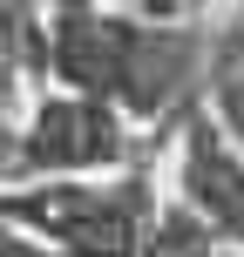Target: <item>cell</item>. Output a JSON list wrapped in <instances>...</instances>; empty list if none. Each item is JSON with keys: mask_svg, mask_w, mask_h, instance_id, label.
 I'll use <instances>...</instances> for the list:
<instances>
[{"mask_svg": "<svg viewBox=\"0 0 244 257\" xmlns=\"http://www.w3.org/2000/svg\"><path fill=\"white\" fill-rule=\"evenodd\" d=\"M197 108H204V115L217 122V136L244 156V54H217V61H210Z\"/></svg>", "mask_w": 244, "mask_h": 257, "instance_id": "5", "label": "cell"}, {"mask_svg": "<svg viewBox=\"0 0 244 257\" xmlns=\"http://www.w3.org/2000/svg\"><path fill=\"white\" fill-rule=\"evenodd\" d=\"M163 136H142L129 128L116 108L89 102V95L68 88H41L27 95L21 122L7 142V183H48V176H116V169L156 163ZM0 183V190H7Z\"/></svg>", "mask_w": 244, "mask_h": 257, "instance_id": "3", "label": "cell"}, {"mask_svg": "<svg viewBox=\"0 0 244 257\" xmlns=\"http://www.w3.org/2000/svg\"><path fill=\"white\" fill-rule=\"evenodd\" d=\"M156 163L116 169V176H48V183H7L0 223L27 230L54 257H142L156 217Z\"/></svg>", "mask_w": 244, "mask_h": 257, "instance_id": "2", "label": "cell"}, {"mask_svg": "<svg viewBox=\"0 0 244 257\" xmlns=\"http://www.w3.org/2000/svg\"><path fill=\"white\" fill-rule=\"evenodd\" d=\"M163 149H170V183H177L170 203L190 210L217 250H244V156L217 136V122L204 108H183Z\"/></svg>", "mask_w": 244, "mask_h": 257, "instance_id": "4", "label": "cell"}, {"mask_svg": "<svg viewBox=\"0 0 244 257\" xmlns=\"http://www.w3.org/2000/svg\"><path fill=\"white\" fill-rule=\"evenodd\" d=\"M217 7H231V0H217Z\"/></svg>", "mask_w": 244, "mask_h": 257, "instance_id": "9", "label": "cell"}, {"mask_svg": "<svg viewBox=\"0 0 244 257\" xmlns=\"http://www.w3.org/2000/svg\"><path fill=\"white\" fill-rule=\"evenodd\" d=\"M21 95H27V88H21V81L7 75V68H0V122H7V115H21V108H27Z\"/></svg>", "mask_w": 244, "mask_h": 257, "instance_id": "7", "label": "cell"}, {"mask_svg": "<svg viewBox=\"0 0 244 257\" xmlns=\"http://www.w3.org/2000/svg\"><path fill=\"white\" fill-rule=\"evenodd\" d=\"M41 7L54 14V7H102V0H41Z\"/></svg>", "mask_w": 244, "mask_h": 257, "instance_id": "8", "label": "cell"}, {"mask_svg": "<svg viewBox=\"0 0 244 257\" xmlns=\"http://www.w3.org/2000/svg\"><path fill=\"white\" fill-rule=\"evenodd\" d=\"M102 7L136 14V21H156V27H183V21H210V14H224L217 0H102Z\"/></svg>", "mask_w": 244, "mask_h": 257, "instance_id": "6", "label": "cell"}, {"mask_svg": "<svg viewBox=\"0 0 244 257\" xmlns=\"http://www.w3.org/2000/svg\"><path fill=\"white\" fill-rule=\"evenodd\" d=\"M210 61H217V14L183 27H156L116 7L48 14V88L89 95L142 136H170V122L197 108Z\"/></svg>", "mask_w": 244, "mask_h": 257, "instance_id": "1", "label": "cell"}]
</instances>
